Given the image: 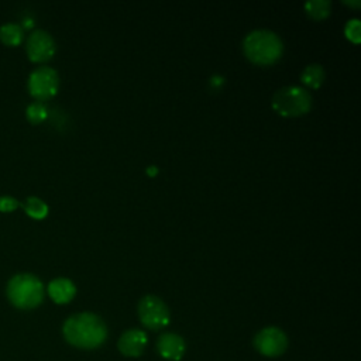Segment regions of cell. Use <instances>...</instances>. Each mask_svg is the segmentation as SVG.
<instances>
[{
	"mask_svg": "<svg viewBox=\"0 0 361 361\" xmlns=\"http://www.w3.org/2000/svg\"><path fill=\"white\" fill-rule=\"evenodd\" d=\"M24 209H25V213L35 220H41L48 214V206L45 204V202L35 196H31L25 200Z\"/></svg>",
	"mask_w": 361,
	"mask_h": 361,
	"instance_id": "obj_15",
	"label": "cell"
},
{
	"mask_svg": "<svg viewBox=\"0 0 361 361\" xmlns=\"http://www.w3.org/2000/svg\"><path fill=\"white\" fill-rule=\"evenodd\" d=\"M254 347L265 357H278L288 348V337L278 327H265L255 334Z\"/></svg>",
	"mask_w": 361,
	"mask_h": 361,
	"instance_id": "obj_7",
	"label": "cell"
},
{
	"mask_svg": "<svg viewBox=\"0 0 361 361\" xmlns=\"http://www.w3.org/2000/svg\"><path fill=\"white\" fill-rule=\"evenodd\" d=\"M55 54L54 38L42 30L30 34L27 39V55L32 62H45Z\"/></svg>",
	"mask_w": 361,
	"mask_h": 361,
	"instance_id": "obj_8",
	"label": "cell"
},
{
	"mask_svg": "<svg viewBox=\"0 0 361 361\" xmlns=\"http://www.w3.org/2000/svg\"><path fill=\"white\" fill-rule=\"evenodd\" d=\"M148 343L147 334L140 329H130L124 331L117 343L120 353L126 357H140Z\"/></svg>",
	"mask_w": 361,
	"mask_h": 361,
	"instance_id": "obj_9",
	"label": "cell"
},
{
	"mask_svg": "<svg viewBox=\"0 0 361 361\" xmlns=\"http://www.w3.org/2000/svg\"><path fill=\"white\" fill-rule=\"evenodd\" d=\"M18 207V202L11 196H1L0 197V212H13Z\"/></svg>",
	"mask_w": 361,
	"mask_h": 361,
	"instance_id": "obj_18",
	"label": "cell"
},
{
	"mask_svg": "<svg viewBox=\"0 0 361 361\" xmlns=\"http://www.w3.org/2000/svg\"><path fill=\"white\" fill-rule=\"evenodd\" d=\"M7 296L18 309H34L44 299V286L31 274H17L8 281Z\"/></svg>",
	"mask_w": 361,
	"mask_h": 361,
	"instance_id": "obj_3",
	"label": "cell"
},
{
	"mask_svg": "<svg viewBox=\"0 0 361 361\" xmlns=\"http://www.w3.org/2000/svg\"><path fill=\"white\" fill-rule=\"evenodd\" d=\"M157 350L165 360L179 361L186 350L185 340L176 333H162L157 341Z\"/></svg>",
	"mask_w": 361,
	"mask_h": 361,
	"instance_id": "obj_10",
	"label": "cell"
},
{
	"mask_svg": "<svg viewBox=\"0 0 361 361\" xmlns=\"http://www.w3.org/2000/svg\"><path fill=\"white\" fill-rule=\"evenodd\" d=\"M312 107V96L299 86H286L272 96V109L283 117H298L306 114Z\"/></svg>",
	"mask_w": 361,
	"mask_h": 361,
	"instance_id": "obj_4",
	"label": "cell"
},
{
	"mask_svg": "<svg viewBox=\"0 0 361 361\" xmlns=\"http://www.w3.org/2000/svg\"><path fill=\"white\" fill-rule=\"evenodd\" d=\"M302 82L307 86V87H312V89H319L320 85L323 83L324 80V69L322 65L319 63H312L309 66L305 68V71L302 72V76H300Z\"/></svg>",
	"mask_w": 361,
	"mask_h": 361,
	"instance_id": "obj_12",
	"label": "cell"
},
{
	"mask_svg": "<svg viewBox=\"0 0 361 361\" xmlns=\"http://www.w3.org/2000/svg\"><path fill=\"white\" fill-rule=\"evenodd\" d=\"M63 337L73 347L92 350L100 347L107 338L104 322L94 313H76L63 323Z\"/></svg>",
	"mask_w": 361,
	"mask_h": 361,
	"instance_id": "obj_1",
	"label": "cell"
},
{
	"mask_svg": "<svg viewBox=\"0 0 361 361\" xmlns=\"http://www.w3.org/2000/svg\"><path fill=\"white\" fill-rule=\"evenodd\" d=\"M331 3L327 0H312L305 3V10L313 20H324L330 14Z\"/></svg>",
	"mask_w": 361,
	"mask_h": 361,
	"instance_id": "obj_14",
	"label": "cell"
},
{
	"mask_svg": "<svg viewBox=\"0 0 361 361\" xmlns=\"http://www.w3.org/2000/svg\"><path fill=\"white\" fill-rule=\"evenodd\" d=\"M157 172H158V169H157L155 166H151V168L147 169V173H148V175H155Z\"/></svg>",
	"mask_w": 361,
	"mask_h": 361,
	"instance_id": "obj_20",
	"label": "cell"
},
{
	"mask_svg": "<svg viewBox=\"0 0 361 361\" xmlns=\"http://www.w3.org/2000/svg\"><path fill=\"white\" fill-rule=\"evenodd\" d=\"M75 293H76V288H75L73 282L68 278H56V279L51 281L48 285V295L58 305L71 302L73 299Z\"/></svg>",
	"mask_w": 361,
	"mask_h": 361,
	"instance_id": "obj_11",
	"label": "cell"
},
{
	"mask_svg": "<svg viewBox=\"0 0 361 361\" xmlns=\"http://www.w3.org/2000/svg\"><path fill=\"white\" fill-rule=\"evenodd\" d=\"M59 78L58 73L48 66L37 68L31 72L28 78V90L30 94L38 102L48 100L54 97L58 92Z\"/></svg>",
	"mask_w": 361,
	"mask_h": 361,
	"instance_id": "obj_6",
	"label": "cell"
},
{
	"mask_svg": "<svg viewBox=\"0 0 361 361\" xmlns=\"http://www.w3.org/2000/svg\"><path fill=\"white\" fill-rule=\"evenodd\" d=\"M47 109L45 106L41 103V102H35V103H31L27 110H25V116H27V120L31 123V124H39L42 123L45 118H47Z\"/></svg>",
	"mask_w": 361,
	"mask_h": 361,
	"instance_id": "obj_16",
	"label": "cell"
},
{
	"mask_svg": "<svg viewBox=\"0 0 361 361\" xmlns=\"http://www.w3.org/2000/svg\"><path fill=\"white\" fill-rule=\"evenodd\" d=\"M23 28L18 24H4L0 27V41L8 47H17L23 41Z\"/></svg>",
	"mask_w": 361,
	"mask_h": 361,
	"instance_id": "obj_13",
	"label": "cell"
},
{
	"mask_svg": "<svg viewBox=\"0 0 361 361\" xmlns=\"http://www.w3.org/2000/svg\"><path fill=\"white\" fill-rule=\"evenodd\" d=\"M138 317L147 329L161 330L169 323V309L158 296L147 295L138 303Z\"/></svg>",
	"mask_w": 361,
	"mask_h": 361,
	"instance_id": "obj_5",
	"label": "cell"
},
{
	"mask_svg": "<svg viewBox=\"0 0 361 361\" xmlns=\"http://www.w3.org/2000/svg\"><path fill=\"white\" fill-rule=\"evenodd\" d=\"M344 34L351 42L360 44V41H361V23H360V20L358 18L348 20L347 24H345V28H344Z\"/></svg>",
	"mask_w": 361,
	"mask_h": 361,
	"instance_id": "obj_17",
	"label": "cell"
},
{
	"mask_svg": "<svg viewBox=\"0 0 361 361\" xmlns=\"http://www.w3.org/2000/svg\"><path fill=\"white\" fill-rule=\"evenodd\" d=\"M344 4L353 6V7H360V6H361V1H360V0H357V1H344Z\"/></svg>",
	"mask_w": 361,
	"mask_h": 361,
	"instance_id": "obj_19",
	"label": "cell"
},
{
	"mask_svg": "<svg viewBox=\"0 0 361 361\" xmlns=\"http://www.w3.org/2000/svg\"><path fill=\"white\" fill-rule=\"evenodd\" d=\"M243 51L252 63L267 66L275 63L282 56L283 45L275 32L269 30H255L244 38Z\"/></svg>",
	"mask_w": 361,
	"mask_h": 361,
	"instance_id": "obj_2",
	"label": "cell"
}]
</instances>
